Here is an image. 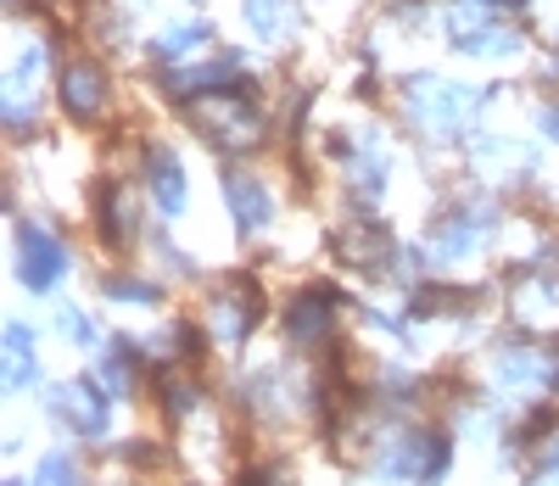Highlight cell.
<instances>
[{
	"instance_id": "obj_6",
	"label": "cell",
	"mask_w": 559,
	"mask_h": 486,
	"mask_svg": "<svg viewBox=\"0 0 559 486\" xmlns=\"http://www.w3.org/2000/svg\"><path fill=\"white\" fill-rule=\"evenodd\" d=\"M96 102H102L96 68H73V73H68V107H73V112H96Z\"/></svg>"
},
{
	"instance_id": "obj_8",
	"label": "cell",
	"mask_w": 559,
	"mask_h": 486,
	"mask_svg": "<svg viewBox=\"0 0 559 486\" xmlns=\"http://www.w3.org/2000/svg\"><path fill=\"white\" fill-rule=\"evenodd\" d=\"M62 335H73V342H90V319H79V308L62 313Z\"/></svg>"
},
{
	"instance_id": "obj_3",
	"label": "cell",
	"mask_w": 559,
	"mask_h": 486,
	"mask_svg": "<svg viewBox=\"0 0 559 486\" xmlns=\"http://www.w3.org/2000/svg\"><path fill=\"white\" fill-rule=\"evenodd\" d=\"M229 202H236V213H241V224L247 229H258V224H269V197H263V190L247 179V174H229Z\"/></svg>"
},
{
	"instance_id": "obj_5",
	"label": "cell",
	"mask_w": 559,
	"mask_h": 486,
	"mask_svg": "<svg viewBox=\"0 0 559 486\" xmlns=\"http://www.w3.org/2000/svg\"><path fill=\"white\" fill-rule=\"evenodd\" d=\"M7 380H12V392L34 380V369H28V330L23 324L7 330Z\"/></svg>"
},
{
	"instance_id": "obj_1",
	"label": "cell",
	"mask_w": 559,
	"mask_h": 486,
	"mask_svg": "<svg viewBox=\"0 0 559 486\" xmlns=\"http://www.w3.org/2000/svg\"><path fill=\"white\" fill-rule=\"evenodd\" d=\"M23 280L34 285V291H45V285H57L62 280V247H57V240L51 235H39V229H23Z\"/></svg>"
},
{
	"instance_id": "obj_4",
	"label": "cell",
	"mask_w": 559,
	"mask_h": 486,
	"mask_svg": "<svg viewBox=\"0 0 559 486\" xmlns=\"http://www.w3.org/2000/svg\"><path fill=\"white\" fill-rule=\"evenodd\" d=\"M152 185H157V202L163 208H174V213L185 208V179H179V163L174 157H157L152 163Z\"/></svg>"
},
{
	"instance_id": "obj_2",
	"label": "cell",
	"mask_w": 559,
	"mask_h": 486,
	"mask_svg": "<svg viewBox=\"0 0 559 486\" xmlns=\"http://www.w3.org/2000/svg\"><path fill=\"white\" fill-rule=\"evenodd\" d=\"M57 414H68V419L79 425V436H102V430H107V403L90 392V386H68L62 403H57Z\"/></svg>"
},
{
	"instance_id": "obj_7",
	"label": "cell",
	"mask_w": 559,
	"mask_h": 486,
	"mask_svg": "<svg viewBox=\"0 0 559 486\" xmlns=\"http://www.w3.org/2000/svg\"><path fill=\"white\" fill-rule=\"evenodd\" d=\"M34 486H84V481H79V470L68 464V453H45V459L34 464Z\"/></svg>"
}]
</instances>
